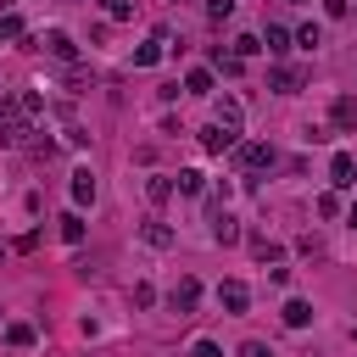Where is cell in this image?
<instances>
[{
  "label": "cell",
  "instance_id": "ac0fdd59",
  "mask_svg": "<svg viewBox=\"0 0 357 357\" xmlns=\"http://www.w3.org/2000/svg\"><path fill=\"white\" fill-rule=\"evenodd\" d=\"M318 39H324L318 22H301V28H296V45H301V50H318Z\"/></svg>",
  "mask_w": 357,
  "mask_h": 357
},
{
  "label": "cell",
  "instance_id": "9a60e30c",
  "mask_svg": "<svg viewBox=\"0 0 357 357\" xmlns=\"http://www.w3.org/2000/svg\"><path fill=\"white\" fill-rule=\"evenodd\" d=\"M284 324H290V329H307V324H312V307H307V301H284Z\"/></svg>",
  "mask_w": 357,
  "mask_h": 357
},
{
  "label": "cell",
  "instance_id": "3957f363",
  "mask_svg": "<svg viewBox=\"0 0 357 357\" xmlns=\"http://www.w3.org/2000/svg\"><path fill=\"white\" fill-rule=\"evenodd\" d=\"M329 123H335L340 134H357V95H335V106H329Z\"/></svg>",
  "mask_w": 357,
  "mask_h": 357
},
{
  "label": "cell",
  "instance_id": "30bf717a",
  "mask_svg": "<svg viewBox=\"0 0 357 357\" xmlns=\"http://www.w3.org/2000/svg\"><path fill=\"white\" fill-rule=\"evenodd\" d=\"M162 45H167V39H162V33H151V39L134 50V67H156V61H162Z\"/></svg>",
  "mask_w": 357,
  "mask_h": 357
},
{
  "label": "cell",
  "instance_id": "2e32d148",
  "mask_svg": "<svg viewBox=\"0 0 357 357\" xmlns=\"http://www.w3.org/2000/svg\"><path fill=\"white\" fill-rule=\"evenodd\" d=\"M178 190H184V195H201V190H206V173H201V167H184V173H178Z\"/></svg>",
  "mask_w": 357,
  "mask_h": 357
},
{
  "label": "cell",
  "instance_id": "ba28073f",
  "mask_svg": "<svg viewBox=\"0 0 357 357\" xmlns=\"http://www.w3.org/2000/svg\"><path fill=\"white\" fill-rule=\"evenodd\" d=\"M218 301H223L229 312H245V307H251V290H245L240 279H229V284H218Z\"/></svg>",
  "mask_w": 357,
  "mask_h": 357
},
{
  "label": "cell",
  "instance_id": "83f0119b",
  "mask_svg": "<svg viewBox=\"0 0 357 357\" xmlns=\"http://www.w3.org/2000/svg\"><path fill=\"white\" fill-rule=\"evenodd\" d=\"M22 33V17H0V39H17Z\"/></svg>",
  "mask_w": 357,
  "mask_h": 357
},
{
  "label": "cell",
  "instance_id": "7402d4cb",
  "mask_svg": "<svg viewBox=\"0 0 357 357\" xmlns=\"http://www.w3.org/2000/svg\"><path fill=\"white\" fill-rule=\"evenodd\" d=\"M184 89H190V95H206V89H212V73H206V67H195V73L184 78Z\"/></svg>",
  "mask_w": 357,
  "mask_h": 357
},
{
  "label": "cell",
  "instance_id": "6da1fadb",
  "mask_svg": "<svg viewBox=\"0 0 357 357\" xmlns=\"http://www.w3.org/2000/svg\"><path fill=\"white\" fill-rule=\"evenodd\" d=\"M28 139V112L17 100H0V145H22Z\"/></svg>",
  "mask_w": 357,
  "mask_h": 357
},
{
  "label": "cell",
  "instance_id": "5b68a950",
  "mask_svg": "<svg viewBox=\"0 0 357 357\" xmlns=\"http://www.w3.org/2000/svg\"><path fill=\"white\" fill-rule=\"evenodd\" d=\"M329 184H335V190H351V184H357V162H351V151H335V162H329Z\"/></svg>",
  "mask_w": 357,
  "mask_h": 357
},
{
  "label": "cell",
  "instance_id": "d4e9b609",
  "mask_svg": "<svg viewBox=\"0 0 357 357\" xmlns=\"http://www.w3.org/2000/svg\"><path fill=\"white\" fill-rule=\"evenodd\" d=\"M257 50H262V39H257V33H245V39H234V56H257Z\"/></svg>",
  "mask_w": 357,
  "mask_h": 357
},
{
  "label": "cell",
  "instance_id": "44dd1931",
  "mask_svg": "<svg viewBox=\"0 0 357 357\" xmlns=\"http://www.w3.org/2000/svg\"><path fill=\"white\" fill-rule=\"evenodd\" d=\"M268 50H273V56H284V50H290V33H284L279 22H268Z\"/></svg>",
  "mask_w": 357,
  "mask_h": 357
},
{
  "label": "cell",
  "instance_id": "4dcf8cb0",
  "mask_svg": "<svg viewBox=\"0 0 357 357\" xmlns=\"http://www.w3.org/2000/svg\"><path fill=\"white\" fill-rule=\"evenodd\" d=\"M351 229H357V201H351Z\"/></svg>",
  "mask_w": 357,
  "mask_h": 357
},
{
  "label": "cell",
  "instance_id": "603a6c76",
  "mask_svg": "<svg viewBox=\"0 0 357 357\" xmlns=\"http://www.w3.org/2000/svg\"><path fill=\"white\" fill-rule=\"evenodd\" d=\"M251 251H257V257H262V262H279V245H273V240H262V234H257V240H251Z\"/></svg>",
  "mask_w": 357,
  "mask_h": 357
},
{
  "label": "cell",
  "instance_id": "d6986e66",
  "mask_svg": "<svg viewBox=\"0 0 357 357\" xmlns=\"http://www.w3.org/2000/svg\"><path fill=\"white\" fill-rule=\"evenodd\" d=\"M201 139H206V151H229V145H234V134H229V128H218V123H212Z\"/></svg>",
  "mask_w": 357,
  "mask_h": 357
},
{
  "label": "cell",
  "instance_id": "4fadbf2b",
  "mask_svg": "<svg viewBox=\"0 0 357 357\" xmlns=\"http://www.w3.org/2000/svg\"><path fill=\"white\" fill-rule=\"evenodd\" d=\"M139 234H145V245H156V251H167V245H173V229H167V223H156V218H151Z\"/></svg>",
  "mask_w": 357,
  "mask_h": 357
},
{
  "label": "cell",
  "instance_id": "9c48e42d",
  "mask_svg": "<svg viewBox=\"0 0 357 357\" xmlns=\"http://www.w3.org/2000/svg\"><path fill=\"white\" fill-rule=\"evenodd\" d=\"M212 240H218V245H234V240H240V218L212 212Z\"/></svg>",
  "mask_w": 357,
  "mask_h": 357
},
{
  "label": "cell",
  "instance_id": "8992f818",
  "mask_svg": "<svg viewBox=\"0 0 357 357\" xmlns=\"http://www.w3.org/2000/svg\"><path fill=\"white\" fill-rule=\"evenodd\" d=\"M212 123H218V128H229V134H240V123H245V106H240L234 95H223V100H218V117H212Z\"/></svg>",
  "mask_w": 357,
  "mask_h": 357
},
{
  "label": "cell",
  "instance_id": "e575fe53",
  "mask_svg": "<svg viewBox=\"0 0 357 357\" xmlns=\"http://www.w3.org/2000/svg\"><path fill=\"white\" fill-rule=\"evenodd\" d=\"M0 100H6V95H0Z\"/></svg>",
  "mask_w": 357,
  "mask_h": 357
},
{
  "label": "cell",
  "instance_id": "7c38bea8",
  "mask_svg": "<svg viewBox=\"0 0 357 357\" xmlns=\"http://www.w3.org/2000/svg\"><path fill=\"white\" fill-rule=\"evenodd\" d=\"M240 162L245 167H273V145H257L251 139V145H240Z\"/></svg>",
  "mask_w": 357,
  "mask_h": 357
},
{
  "label": "cell",
  "instance_id": "8fae6325",
  "mask_svg": "<svg viewBox=\"0 0 357 357\" xmlns=\"http://www.w3.org/2000/svg\"><path fill=\"white\" fill-rule=\"evenodd\" d=\"M268 84H273L279 95H296V89H301V73H296V67H273V73H268Z\"/></svg>",
  "mask_w": 357,
  "mask_h": 357
},
{
  "label": "cell",
  "instance_id": "1f68e13d",
  "mask_svg": "<svg viewBox=\"0 0 357 357\" xmlns=\"http://www.w3.org/2000/svg\"><path fill=\"white\" fill-rule=\"evenodd\" d=\"M290 6H307V0H290Z\"/></svg>",
  "mask_w": 357,
  "mask_h": 357
},
{
  "label": "cell",
  "instance_id": "f546056e",
  "mask_svg": "<svg viewBox=\"0 0 357 357\" xmlns=\"http://www.w3.org/2000/svg\"><path fill=\"white\" fill-rule=\"evenodd\" d=\"M106 11L112 17H128V0H106Z\"/></svg>",
  "mask_w": 357,
  "mask_h": 357
},
{
  "label": "cell",
  "instance_id": "52a82bcc",
  "mask_svg": "<svg viewBox=\"0 0 357 357\" xmlns=\"http://www.w3.org/2000/svg\"><path fill=\"white\" fill-rule=\"evenodd\" d=\"M95 195H100L95 173H89V167H78V173H73V201H78V206H95Z\"/></svg>",
  "mask_w": 357,
  "mask_h": 357
},
{
  "label": "cell",
  "instance_id": "d6a6232c",
  "mask_svg": "<svg viewBox=\"0 0 357 357\" xmlns=\"http://www.w3.org/2000/svg\"><path fill=\"white\" fill-rule=\"evenodd\" d=\"M0 6H11V0H0Z\"/></svg>",
  "mask_w": 357,
  "mask_h": 357
},
{
  "label": "cell",
  "instance_id": "ffe728a7",
  "mask_svg": "<svg viewBox=\"0 0 357 357\" xmlns=\"http://www.w3.org/2000/svg\"><path fill=\"white\" fill-rule=\"evenodd\" d=\"M6 340H11V346H33L39 335H33V324H6Z\"/></svg>",
  "mask_w": 357,
  "mask_h": 357
},
{
  "label": "cell",
  "instance_id": "7a4b0ae2",
  "mask_svg": "<svg viewBox=\"0 0 357 357\" xmlns=\"http://www.w3.org/2000/svg\"><path fill=\"white\" fill-rule=\"evenodd\" d=\"M195 301H201V284H195V279H178V284L167 290V307H173L178 318H190V312H195Z\"/></svg>",
  "mask_w": 357,
  "mask_h": 357
},
{
  "label": "cell",
  "instance_id": "4316f807",
  "mask_svg": "<svg viewBox=\"0 0 357 357\" xmlns=\"http://www.w3.org/2000/svg\"><path fill=\"white\" fill-rule=\"evenodd\" d=\"M234 357H273V346H262V340H245Z\"/></svg>",
  "mask_w": 357,
  "mask_h": 357
},
{
  "label": "cell",
  "instance_id": "f1b7e54d",
  "mask_svg": "<svg viewBox=\"0 0 357 357\" xmlns=\"http://www.w3.org/2000/svg\"><path fill=\"white\" fill-rule=\"evenodd\" d=\"M190 357H218V346H212V340H195V351H190Z\"/></svg>",
  "mask_w": 357,
  "mask_h": 357
},
{
  "label": "cell",
  "instance_id": "277c9868",
  "mask_svg": "<svg viewBox=\"0 0 357 357\" xmlns=\"http://www.w3.org/2000/svg\"><path fill=\"white\" fill-rule=\"evenodd\" d=\"M39 45H45V50H50L56 61H73V56H78V45H73V33H61V28H45V33H39Z\"/></svg>",
  "mask_w": 357,
  "mask_h": 357
},
{
  "label": "cell",
  "instance_id": "5bb4252c",
  "mask_svg": "<svg viewBox=\"0 0 357 357\" xmlns=\"http://www.w3.org/2000/svg\"><path fill=\"white\" fill-rule=\"evenodd\" d=\"M145 195H151V201L162 206V201L173 195V178H167V173H151V178H145Z\"/></svg>",
  "mask_w": 357,
  "mask_h": 357
},
{
  "label": "cell",
  "instance_id": "cb8c5ba5",
  "mask_svg": "<svg viewBox=\"0 0 357 357\" xmlns=\"http://www.w3.org/2000/svg\"><path fill=\"white\" fill-rule=\"evenodd\" d=\"M206 17H212V22H229V17H234V0H212Z\"/></svg>",
  "mask_w": 357,
  "mask_h": 357
},
{
  "label": "cell",
  "instance_id": "e0dca14e",
  "mask_svg": "<svg viewBox=\"0 0 357 357\" xmlns=\"http://www.w3.org/2000/svg\"><path fill=\"white\" fill-rule=\"evenodd\" d=\"M61 240H67V245L84 240V218H78V212H61Z\"/></svg>",
  "mask_w": 357,
  "mask_h": 357
},
{
  "label": "cell",
  "instance_id": "836d02e7",
  "mask_svg": "<svg viewBox=\"0 0 357 357\" xmlns=\"http://www.w3.org/2000/svg\"><path fill=\"white\" fill-rule=\"evenodd\" d=\"M351 335H357V329H351Z\"/></svg>",
  "mask_w": 357,
  "mask_h": 357
},
{
  "label": "cell",
  "instance_id": "484cf974",
  "mask_svg": "<svg viewBox=\"0 0 357 357\" xmlns=\"http://www.w3.org/2000/svg\"><path fill=\"white\" fill-rule=\"evenodd\" d=\"M17 106H22V112H28V117H39V106H45V100H39V95H33V89H22V95H17Z\"/></svg>",
  "mask_w": 357,
  "mask_h": 357
}]
</instances>
